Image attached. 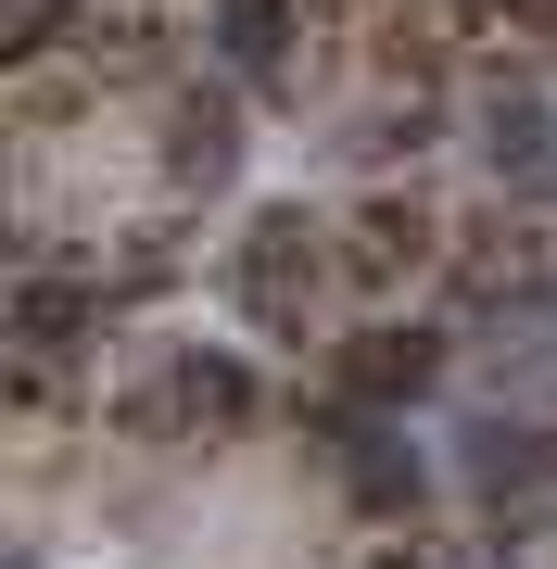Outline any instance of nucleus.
I'll return each mask as SVG.
<instances>
[{"label":"nucleus","instance_id":"nucleus-7","mask_svg":"<svg viewBox=\"0 0 557 569\" xmlns=\"http://www.w3.org/2000/svg\"><path fill=\"white\" fill-rule=\"evenodd\" d=\"M216 51H228V77L241 89H291L305 77V0H216Z\"/></svg>","mask_w":557,"mask_h":569},{"label":"nucleus","instance_id":"nucleus-2","mask_svg":"<svg viewBox=\"0 0 557 569\" xmlns=\"http://www.w3.org/2000/svg\"><path fill=\"white\" fill-rule=\"evenodd\" d=\"M317 279H330V241H317V216H305V203H267L241 241H228V305L267 329V342H305Z\"/></svg>","mask_w":557,"mask_h":569},{"label":"nucleus","instance_id":"nucleus-9","mask_svg":"<svg viewBox=\"0 0 557 569\" xmlns=\"http://www.w3.org/2000/svg\"><path fill=\"white\" fill-rule=\"evenodd\" d=\"M481 164H495V178H545V164H557L545 89H495V102H481Z\"/></svg>","mask_w":557,"mask_h":569},{"label":"nucleus","instance_id":"nucleus-4","mask_svg":"<svg viewBox=\"0 0 557 569\" xmlns=\"http://www.w3.org/2000/svg\"><path fill=\"white\" fill-rule=\"evenodd\" d=\"M456 481H469L481 507H545L557 493V430L545 418H469L456 430Z\"/></svg>","mask_w":557,"mask_h":569},{"label":"nucleus","instance_id":"nucleus-1","mask_svg":"<svg viewBox=\"0 0 557 569\" xmlns=\"http://www.w3.org/2000/svg\"><path fill=\"white\" fill-rule=\"evenodd\" d=\"M253 406H267V392H253V367L228 342H166L152 380H127L115 418L140 430V443H228V430H253Z\"/></svg>","mask_w":557,"mask_h":569},{"label":"nucleus","instance_id":"nucleus-10","mask_svg":"<svg viewBox=\"0 0 557 569\" xmlns=\"http://www.w3.org/2000/svg\"><path fill=\"white\" fill-rule=\"evenodd\" d=\"M444 140V102H431V89H406V102H380V114H355V164H418V152H431Z\"/></svg>","mask_w":557,"mask_h":569},{"label":"nucleus","instance_id":"nucleus-5","mask_svg":"<svg viewBox=\"0 0 557 569\" xmlns=\"http://www.w3.org/2000/svg\"><path fill=\"white\" fill-rule=\"evenodd\" d=\"M330 468H342L355 519H418V507H431V456H418L392 418H355L342 443H330Z\"/></svg>","mask_w":557,"mask_h":569},{"label":"nucleus","instance_id":"nucleus-6","mask_svg":"<svg viewBox=\"0 0 557 569\" xmlns=\"http://www.w3.org/2000/svg\"><path fill=\"white\" fill-rule=\"evenodd\" d=\"M166 178L178 190H228L241 178V89H203V77L166 89Z\"/></svg>","mask_w":557,"mask_h":569},{"label":"nucleus","instance_id":"nucleus-3","mask_svg":"<svg viewBox=\"0 0 557 569\" xmlns=\"http://www.w3.org/2000/svg\"><path fill=\"white\" fill-rule=\"evenodd\" d=\"M330 380H342V406L392 418V406H418V392L444 380V329H406V317H380V329H355V342L330 355Z\"/></svg>","mask_w":557,"mask_h":569},{"label":"nucleus","instance_id":"nucleus-11","mask_svg":"<svg viewBox=\"0 0 557 569\" xmlns=\"http://www.w3.org/2000/svg\"><path fill=\"white\" fill-rule=\"evenodd\" d=\"M63 13H77V0H13V51H51Z\"/></svg>","mask_w":557,"mask_h":569},{"label":"nucleus","instance_id":"nucleus-12","mask_svg":"<svg viewBox=\"0 0 557 569\" xmlns=\"http://www.w3.org/2000/svg\"><path fill=\"white\" fill-rule=\"evenodd\" d=\"M368 569H418V545H380V557H368Z\"/></svg>","mask_w":557,"mask_h":569},{"label":"nucleus","instance_id":"nucleus-8","mask_svg":"<svg viewBox=\"0 0 557 569\" xmlns=\"http://www.w3.org/2000/svg\"><path fill=\"white\" fill-rule=\"evenodd\" d=\"M431 253H444V216L418 203V190H368L355 228H342V266H355V279H418Z\"/></svg>","mask_w":557,"mask_h":569}]
</instances>
